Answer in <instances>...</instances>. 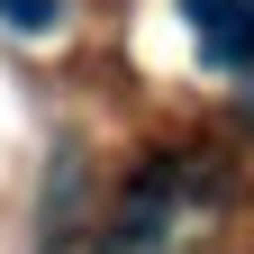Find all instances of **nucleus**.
<instances>
[{"label":"nucleus","instance_id":"obj_2","mask_svg":"<svg viewBox=\"0 0 254 254\" xmlns=\"http://www.w3.org/2000/svg\"><path fill=\"white\" fill-rule=\"evenodd\" d=\"M0 18H9V27H55L64 0H0Z\"/></svg>","mask_w":254,"mask_h":254},{"label":"nucleus","instance_id":"obj_1","mask_svg":"<svg viewBox=\"0 0 254 254\" xmlns=\"http://www.w3.org/2000/svg\"><path fill=\"white\" fill-rule=\"evenodd\" d=\"M209 64H254V0H182Z\"/></svg>","mask_w":254,"mask_h":254}]
</instances>
